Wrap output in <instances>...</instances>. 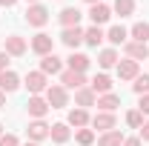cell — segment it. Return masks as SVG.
I'll return each mask as SVG.
<instances>
[{"label":"cell","mask_w":149,"mask_h":146,"mask_svg":"<svg viewBox=\"0 0 149 146\" xmlns=\"http://www.w3.org/2000/svg\"><path fill=\"white\" fill-rule=\"evenodd\" d=\"M46 103H49V109H63L66 103H69V95L63 86H49L46 89Z\"/></svg>","instance_id":"6da1fadb"},{"label":"cell","mask_w":149,"mask_h":146,"mask_svg":"<svg viewBox=\"0 0 149 146\" xmlns=\"http://www.w3.org/2000/svg\"><path fill=\"white\" fill-rule=\"evenodd\" d=\"M46 20H49V12H46V6H29V9H26V23H29V26H37V29H40V26H46Z\"/></svg>","instance_id":"7a4b0ae2"},{"label":"cell","mask_w":149,"mask_h":146,"mask_svg":"<svg viewBox=\"0 0 149 146\" xmlns=\"http://www.w3.org/2000/svg\"><path fill=\"white\" fill-rule=\"evenodd\" d=\"M123 49H126L129 60H146V57H149V46H146V43H138V40H126Z\"/></svg>","instance_id":"3957f363"},{"label":"cell","mask_w":149,"mask_h":146,"mask_svg":"<svg viewBox=\"0 0 149 146\" xmlns=\"http://www.w3.org/2000/svg\"><path fill=\"white\" fill-rule=\"evenodd\" d=\"M26 89L32 92V95H40L43 89H49L46 86V74L43 72H29L26 74Z\"/></svg>","instance_id":"277c9868"},{"label":"cell","mask_w":149,"mask_h":146,"mask_svg":"<svg viewBox=\"0 0 149 146\" xmlns=\"http://www.w3.org/2000/svg\"><path fill=\"white\" fill-rule=\"evenodd\" d=\"M138 60H118V77L120 80H135L138 77Z\"/></svg>","instance_id":"5b68a950"},{"label":"cell","mask_w":149,"mask_h":146,"mask_svg":"<svg viewBox=\"0 0 149 146\" xmlns=\"http://www.w3.org/2000/svg\"><path fill=\"white\" fill-rule=\"evenodd\" d=\"M52 46H55V43H52V37L49 35H43V32H40V35H35L32 37V49H35L37 55H52Z\"/></svg>","instance_id":"8992f818"},{"label":"cell","mask_w":149,"mask_h":146,"mask_svg":"<svg viewBox=\"0 0 149 146\" xmlns=\"http://www.w3.org/2000/svg\"><path fill=\"white\" fill-rule=\"evenodd\" d=\"M6 55H15V57L26 55V40L20 35H9L6 37Z\"/></svg>","instance_id":"52a82bcc"},{"label":"cell","mask_w":149,"mask_h":146,"mask_svg":"<svg viewBox=\"0 0 149 146\" xmlns=\"http://www.w3.org/2000/svg\"><path fill=\"white\" fill-rule=\"evenodd\" d=\"M89 17H92L95 26H100V23H106V20L112 17V9L106 6V3H95L92 9H89Z\"/></svg>","instance_id":"ba28073f"},{"label":"cell","mask_w":149,"mask_h":146,"mask_svg":"<svg viewBox=\"0 0 149 146\" xmlns=\"http://www.w3.org/2000/svg\"><path fill=\"white\" fill-rule=\"evenodd\" d=\"M26 106H29V115H32L35 120H40V117L49 112V103H46L43 97H37V95H32V97H29V103H26Z\"/></svg>","instance_id":"9c48e42d"},{"label":"cell","mask_w":149,"mask_h":146,"mask_svg":"<svg viewBox=\"0 0 149 146\" xmlns=\"http://www.w3.org/2000/svg\"><path fill=\"white\" fill-rule=\"evenodd\" d=\"M60 80H63V86H66V89H74V92L83 89V83H86V77H83L80 72H72V69L60 74Z\"/></svg>","instance_id":"30bf717a"},{"label":"cell","mask_w":149,"mask_h":146,"mask_svg":"<svg viewBox=\"0 0 149 146\" xmlns=\"http://www.w3.org/2000/svg\"><path fill=\"white\" fill-rule=\"evenodd\" d=\"M57 20L63 23V29H72V26H77V23H80V12H77L74 6H66V9L57 15Z\"/></svg>","instance_id":"8fae6325"},{"label":"cell","mask_w":149,"mask_h":146,"mask_svg":"<svg viewBox=\"0 0 149 146\" xmlns=\"http://www.w3.org/2000/svg\"><path fill=\"white\" fill-rule=\"evenodd\" d=\"M60 69H63V63H60V57H57L55 52L40 60V72H43V74H57Z\"/></svg>","instance_id":"7c38bea8"},{"label":"cell","mask_w":149,"mask_h":146,"mask_svg":"<svg viewBox=\"0 0 149 146\" xmlns=\"http://www.w3.org/2000/svg\"><path fill=\"white\" fill-rule=\"evenodd\" d=\"M92 126L103 129V132H112V129H115V115H112V112H97L92 117Z\"/></svg>","instance_id":"4fadbf2b"},{"label":"cell","mask_w":149,"mask_h":146,"mask_svg":"<svg viewBox=\"0 0 149 146\" xmlns=\"http://www.w3.org/2000/svg\"><path fill=\"white\" fill-rule=\"evenodd\" d=\"M89 89H92L95 95H109V92H112V77H106V74H95V80L89 83Z\"/></svg>","instance_id":"5bb4252c"},{"label":"cell","mask_w":149,"mask_h":146,"mask_svg":"<svg viewBox=\"0 0 149 146\" xmlns=\"http://www.w3.org/2000/svg\"><path fill=\"white\" fill-rule=\"evenodd\" d=\"M60 40H63V43H66L69 49H74V46H80V43H83V32H80L77 26H72V29H63Z\"/></svg>","instance_id":"9a60e30c"},{"label":"cell","mask_w":149,"mask_h":146,"mask_svg":"<svg viewBox=\"0 0 149 146\" xmlns=\"http://www.w3.org/2000/svg\"><path fill=\"white\" fill-rule=\"evenodd\" d=\"M17 86H20V77L15 72H9V69L0 72V92H15Z\"/></svg>","instance_id":"2e32d148"},{"label":"cell","mask_w":149,"mask_h":146,"mask_svg":"<svg viewBox=\"0 0 149 146\" xmlns=\"http://www.w3.org/2000/svg\"><path fill=\"white\" fill-rule=\"evenodd\" d=\"M69 69H72V72H86V69H89V57L86 55H80V52H72V55H69Z\"/></svg>","instance_id":"e0dca14e"},{"label":"cell","mask_w":149,"mask_h":146,"mask_svg":"<svg viewBox=\"0 0 149 146\" xmlns=\"http://www.w3.org/2000/svg\"><path fill=\"white\" fill-rule=\"evenodd\" d=\"M29 138H32V140H43V138H49V126H46L43 120H32V123H29Z\"/></svg>","instance_id":"ac0fdd59"},{"label":"cell","mask_w":149,"mask_h":146,"mask_svg":"<svg viewBox=\"0 0 149 146\" xmlns=\"http://www.w3.org/2000/svg\"><path fill=\"white\" fill-rule=\"evenodd\" d=\"M49 138H52L55 143H66V140H69V126H66V123H55V126H49Z\"/></svg>","instance_id":"d6986e66"},{"label":"cell","mask_w":149,"mask_h":146,"mask_svg":"<svg viewBox=\"0 0 149 146\" xmlns=\"http://www.w3.org/2000/svg\"><path fill=\"white\" fill-rule=\"evenodd\" d=\"M97 106H100V109L103 112H115L118 109V106H120V97H118V95H100V97H97Z\"/></svg>","instance_id":"ffe728a7"},{"label":"cell","mask_w":149,"mask_h":146,"mask_svg":"<svg viewBox=\"0 0 149 146\" xmlns=\"http://www.w3.org/2000/svg\"><path fill=\"white\" fill-rule=\"evenodd\" d=\"M74 100H77V106H80V109H86V106H92V103H95V92L83 86V89L74 92Z\"/></svg>","instance_id":"44dd1931"},{"label":"cell","mask_w":149,"mask_h":146,"mask_svg":"<svg viewBox=\"0 0 149 146\" xmlns=\"http://www.w3.org/2000/svg\"><path fill=\"white\" fill-rule=\"evenodd\" d=\"M126 37H129V32H126L123 26H112L109 35H106V40H109V43H115V46H120V43H126Z\"/></svg>","instance_id":"7402d4cb"},{"label":"cell","mask_w":149,"mask_h":146,"mask_svg":"<svg viewBox=\"0 0 149 146\" xmlns=\"http://www.w3.org/2000/svg\"><path fill=\"white\" fill-rule=\"evenodd\" d=\"M97 146H123V135H120L118 129H112V132H106V135L97 140Z\"/></svg>","instance_id":"603a6c76"},{"label":"cell","mask_w":149,"mask_h":146,"mask_svg":"<svg viewBox=\"0 0 149 146\" xmlns=\"http://www.w3.org/2000/svg\"><path fill=\"white\" fill-rule=\"evenodd\" d=\"M97 63H100L103 69L118 66V52H115V49H103V52H100V57H97Z\"/></svg>","instance_id":"cb8c5ba5"},{"label":"cell","mask_w":149,"mask_h":146,"mask_svg":"<svg viewBox=\"0 0 149 146\" xmlns=\"http://www.w3.org/2000/svg\"><path fill=\"white\" fill-rule=\"evenodd\" d=\"M69 123L77 129H83L86 123H89V115H86V109H72L69 112Z\"/></svg>","instance_id":"d4e9b609"},{"label":"cell","mask_w":149,"mask_h":146,"mask_svg":"<svg viewBox=\"0 0 149 146\" xmlns=\"http://www.w3.org/2000/svg\"><path fill=\"white\" fill-rule=\"evenodd\" d=\"M103 32H100V26H89V29H86V32H83V40H86V43H89V46H97V43H100V40H103Z\"/></svg>","instance_id":"484cf974"},{"label":"cell","mask_w":149,"mask_h":146,"mask_svg":"<svg viewBox=\"0 0 149 146\" xmlns=\"http://www.w3.org/2000/svg\"><path fill=\"white\" fill-rule=\"evenodd\" d=\"M132 37H135L138 43H146L149 40V23H135V26H132Z\"/></svg>","instance_id":"4316f807"},{"label":"cell","mask_w":149,"mask_h":146,"mask_svg":"<svg viewBox=\"0 0 149 146\" xmlns=\"http://www.w3.org/2000/svg\"><path fill=\"white\" fill-rule=\"evenodd\" d=\"M115 12L120 17H129L132 12H135V0H115Z\"/></svg>","instance_id":"83f0119b"},{"label":"cell","mask_w":149,"mask_h":146,"mask_svg":"<svg viewBox=\"0 0 149 146\" xmlns=\"http://www.w3.org/2000/svg\"><path fill=\"white\" fill-rule=\"evenodd\" d=\"M132 89L138 92V95H149V74H138L135 83H132Z\"/></svg>","instance_id":"f1b7e54d"},{"label":"cell","mask_w":149,"mask_h":146,"mask_svg":"<svg viewBox=\"0 0 149 146\" xmlns=\"http://www.w3.org/2000/svg\"><path fill=\"white\" fill-rule=\"evenodd\" d=\"M92 140H95V132H92V129H77V143H80V146H89Z\"/></svg>","instance_id":"f546056e"},{"label":"cell","mask_w":149,"mask_h":146,"mask_svg":"<svg viewBox=\"0 0 149 146\" xmlns=\"http://www.w3.org/2000/svg\"><path fill=\"white\" fill-rule=\"evenodd\" d=\"M126 123H129V126H135V129H141V126H143V115H141L138 109H132L129 115H126Z\"/></svg>","instance_id":"4dcf8cb0"},{"label":"cell","mask_w":149,"mask_h":146,"mask_svg":"<svg viewBox=\"0 0 149 146\" xmlns=\"http://www.w3.org/2000/svg\"><path fill=\"white\" fill-rule=\"evenodd\" d=\"M138 112H141V115H149V95H141V103H138Z\"/></svg>","instance_id":"1f68e13d"},{"label":"cell","mask_w":149,"mask_h":146,"mask_svg":"<svg viewBox=\"0 0 149 146\" xmlns=\"http://www.w3.org/2000/svg\"><path fill=\"white\" fill-rule=\"evenodd\" d=\"M0 146H17V138L15 135H0Z\"/></svg>","instance_id":"d6a6232c"},{"label":"cell","mask_w":149,"mask_h":146,"mask_svg":"<svg viewBox=\"0 0 149 146\" xmlns=\"http://www.w3.org/2000/svg\"><path fill=\"white\" fill-rule=\"evenodd\" d=\"M6 66H9V55L0 52V72H6Z\"/></svg>","instance_id":"836d02e7"},{"label":"cell","mask_w":149,"mask_h":146,"mask_svg":"<svg viewBox=\"0 0 149 146\" xmlns=\"http://www.w3.org/2000/svg\"><path fill=\"white\" fill-rule=\"evenodd\" d=\"M123 146H141V138H123Z\"/></svg>","instance_id":"e575fe53"},{"label":"cell","mask_w":149,"mask_h":146,"mask_svg":"<svg viewBox=\"0 0 149 146\" xmlns=\"http://www.w3.org/2000/svg\"><path fill=\"white\" fill-rule=\"evenodd\" d=\"M141 138H143V140H149V120L141 126Z\"/></svg>","instance_id":"d590c367"},{"label":"cell","mask_w":149,"mask_h":146,"mask_svg":"<svg viewBox=\"0 0 149 146\" xmlns=\"http://www.w3.org/2000/svg\"><path fill=\"white\" fill-rule=\"evenodd\" d=\"M15 3H17V0H0V6H6V9H9V6H15Z\"/></svg>","instance_id":"8d00e7d4"},{"label":"cell","mask_w":149,"mask_h":146,"mask_svg":"<svg viewBox=\"0 0 149 146\" xmlns=\"http://www.w3.org/2000/svg\"><path fill=\"white\" fill-rule=\"evenodd\" d=\"M3 103H6V97H3V92H0V109H3Z\"/></svg>","instance_id":"74e56055"},{"label":"cell","mask_w":149,"mask_h":146,"mask_svg":"<svg viewBox=\"0 0 149 146\" xmlns=\"http://www.w3.org/2000/svg\"><path fill=\"white\" fill-rule=\"evenodd\" d=\"M86 3H92V6H95V3H100V0H86Z\"/></svg>","instance_id":"f35d334b"},{"label":"cell","mask_w":149,"mask_h":146,"mask_svg":"<svg viewBox=\"0 0 149 146\" xmlns=\"http://www.w3.org/2000/svg\"><path fill=\"white\" fill-rule=\"evenodd\" d=\"M26 146H37V143H26Z\"/></svg>","instance_id":"ab89813d"},{"label":"cell","mask_w":149,"mask_h":146,"mask_svg":"<svg viewBox=\"0 0 149 146\" xmlns=\"http://www.w3.org/2000/svg\"><path fill=\"white\" fill-rule=\"evenodd\" d=\"M0 135H3V126H0Z\"/></svg>","instance_id":"60d3db41"},{"label":"cell","mask_w":149,"mask_h":146,"mask_svg":"<svg viewBox=\"0 0 149 146\" xmlns=\"http://www.w3.org/2000/svg\"><path fill=\"white\" fill-rule=\"evenodd\" d=\"M29 3H35V0H29Z\"/></svg>","instance_id":"b9f144b4"}]
</instances>
